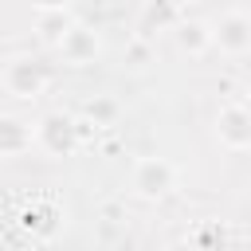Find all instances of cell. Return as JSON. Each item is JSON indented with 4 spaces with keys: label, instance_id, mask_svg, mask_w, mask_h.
<instances>
[{
    "label": "cell",
    "instance_id": "1",
    "mask_svg": "<svg viewBox=\"0 0 251 251\" xmlns=\"http://www.w3.org/2000/svg\"><path fill=\"white\" fill-rule=\"evenodd\" d=\"M133 184H137L145 196H161V192L173 188V165H165V161H141Z\"/></svg>",
    "mask_w": 251,
    "mask_h": 251
},
{
    "label": "cell",
    "instance_id": "2",
    "mask_svg": "<svg viewBox=\"0 0 251 251\" xmlns=\"http://www.w3.org/2000/svg\"><path fill=\"white\" fill-rule=\"evenodd\" d=\"M220 133H224L231 145H247V141H251V118H247L243 110H224Z\"/></svg>",
    "mask_w": 251,
    "mask_h": 251
},
{
    "label": "cell",
    "instance_id": "3",
    "mask_svg": "<svg viewBox=\"0 0 251 251\" xmlns=\"http://www.w3.org/2000/svg\"><path fill=\"white\" fill-rule=\"evenodd\" d=\"M220 43L231 47V51L247 47V43H251V24H247L243 16H227V20L220 24Z\"/></svg>",
    "mask_w": 251,
    "mask_h": 251
},
{
    "label": "cell",
    "instance_id": "4",
    "mask_svg": "<svg viewBox=\"0 0 251 251\" xmlns=\"http://www.w3.org/2000/svg\"><path fill=\"white\" fill-rule=\"evenodd\" d=\"M63 39H67V47H71V55H75V59H82V55H94V51H98V43H94V39H82V35H71V31H67Z\"/></svg>",
    "mask_w": 251,
    "mask_h": 251
}]
</instances>
